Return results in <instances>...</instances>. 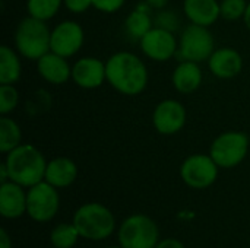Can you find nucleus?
Returning <instances> with one entry per match:
<instances>
[{
	"instance_id": "nucleus-1",
	"label": "nucleus",
	"mask_w": 250,
	"mask_h": 248,
	"mask_svg": "<svg viewBox=\"0 0 250 248\" xmlns=\"http://www.w3.org/2000/svg\"><path fill=\"white\" fill-rule=\"evenodd\" d=\"M107 82L123 95H139L148 83V70L144 61L133 53L120 51L105 63Z\"/></svg>"
},
{
	"instance_id": "nucleus-2",
	"label": "nucleus",
	"mask_w": 250,
	"mask_h": 248,
	"mask_svg": "<svg viewBox=\"0 0 250 248\" xmlns=\"http://www.w3.org/2000/svg\"><path fill=\"white\" fill-rule=\"evenodd\" d=\"M9 180L22 186L32 187L45 177L47 162L42 153L32 145H19L6 156Z\"/></svg>"
},
{
	"instance_id": "nucleus-3",
	"label": "nucleus",
	"mask_w": 250,
	"mask_h": 248,
	"mask_svg": "<svg viewBox=\"0 0 250 248\" xmlns=\"http://www.w3.org/2000/svg\"><path fill=\"white\" fill-rule=\"evenodd\" d=\"M50 41L51 31L45 22L31 16L22 19L15 32V45L18 51L29 60H38L51 51Z\"/></svg>"
},
{
	"instance_id": "nucleus-4",
	"label": "nucleus",
	"mask_w": 250,
	"mask_h": 248,
	"mask_svg": "<svg viewBox=\"0 0 250 248\" xmlns=\"http://www.w3.org/2000/svg\"><path fill=\"white\" fill-rule=\"evenodd\" d=\"M73 225L86 240H104L114 231V216L100 203H86L76 210Z\"/></svg>"
},
{
	"instance_id": "nucleus-5",
	"label": "nucleus",
	"mask_w": 250,
	"mask_h": 248,
	"mask_svg": "<svg viewBox=\"0 0 250 248\" xmlns=\"http://www.w3.org/2000/svg\"><path fill=\"white\" fill-rule=\"evenodd\" d=\"M249 137L243 132H224L211 145L209 155L220 168H234L246 158Z\"/></svg>"
},
{
	"instance_id": "nucleus-6",
	"label": "nucleus",
	"mask_w": 250,
	"mask_h": 248,
	"mask_svg": "<svg viewBox=\"0 0 250 248\" xmlns=\"http://www.w3.org/2000/svg\"><path fill=\"white\" fill-rule=\"evenodd\" d=\"M119 241L123 248H155L158 244V228L151 218L133 215L122 224Z\"/></svg>"
},
{
	"instance_id": "nucleus-7",
	"label": "nucleus",
	"mask_w": 250,
	"mask_h": 248,
	"mask_svg": "<svg viewBox=\"0 0 250 248\" xmlns=\"http://www.w3.org/2000/svg\"><path fill=\"white\" fill-rule=\"evenodd\" d=\"M179 51L183 60L202 63L209 60L214 50V37L208 31V26L192 23L185 28L180 37Z\"/></svg>"
},
{
	"instance_id": "nucleus-8",
	"label": "nucleus",
	"mask_w": 250,
	"mask_h": 248,
	"mask_svg": "<svg viewBox=\"0 0 250 248\" xmlns=\"http://www.w3.org/2000/svg\"><path fill=\"white\" fill-rule=\"evenodd\" d=\"M60 199L54 186L45 180L29 187L26 193V212L37 222L51 221L59 210Z\"/></svg>"
},
{
	"instance_id": "nucleus-9",
	"label": "nucleus",
	"mask_w": 250,
	"mask_h": 248,
	"mask_svg": "<svg viewBox=\"0 0 250 248\" xmlns=\"http://www.w3.org/2000/svg\"><path fill=\"white\" fill-rule=\"evenodd\" d=\"M182 180L192 189H207L212 186L218 175V165L211 155H190L180 168Z\"/></svg>"
},
{
	"instance_id": "nucleus-10",
	"label": "nucleus",
	"mask_w": 250,
	"mask_h": 248,
	"mask_svg": "<svg viewBox=\"0 0 250 248\" xmlns=\"http://www.w3.org/2000/svg\"><path fill=\"white\" fill-rule=\"evenodd\" d=\"M83 29L75 20H64L51 31L50 48L62 57L75 56L83 45Z\"/></svg>"
},
{
	"instance_id": "nucleus-11",
	"label": "nucleus",
	"mask_w": 250,
	"mask_h": 248,
	"mask_svg": "<svg viewBox=\"0 0 250 248\" xmlns=\"http://www.w3.org/2000/svg\"><path fill=\"white\" fill-rule=\"evenodd\" d=\"M186 117V108L182 102L176 99H164L152 113V124L158 133L171 136L185 127Z\"/></svg>"
},
{
	"instance_id": "nucleus-12",
	"label": "nucleus",
	"mask_w": 250,
	"mask_h": 248,
	"mask_svg": "<svg viewBox=\"0 0 250 248\" xmlns=\"http://www.w3.org/2000/svg\"><path fill=\"white\" fill-rule=\"evenodd\" d=\"M141 48L146 57L155 61H167L170 60L177 50L176 37L171 31L154 26L142 39Z\"/></svg>"
},
{
	"instance_id": "nucleus-13",
	"label": "nucleus",
	"mask_w": 250,
	"mask_h": 248,
	"mask_svg": "<svg viewBox=\"0 0 250 248\" xmlns=\"http://www.w3.org/2000/svg\"><path fill=\"white\" fill-rule=\"evenodd\" d=\"M73 82L83 89H95L107 80L105 63L95 57H82L72 67Z\"/></svg>"
},
{
	"instance_id": "nucleus-14",
	"label": "nucleus",
	"mask_w": 250,
	"mask_h": 248,
	"mask_svg": "<svg viewBox=\"0 0 250 248\" xmlns=\"http://www.w3.org/2000/svg\"><path fill=\"white\" fill-rule=\"evenodd\" d=\"M209 70L220 79H231L243 69V58L239 51L231 47H223L212 53L208 60Z\"/></svg>"
},
{
	"instance_id": "nucleus-15",
	"label": "nucleus",
	"mask_w": 250,
	"mask_h": 248,
	"mask_svg": "<svg viewBox=\"0 0 250 248\" xmlns=\"http://www.w3.org/2000/svg\"><path fill=\"white\" fill-rule=\"evenodd\" d=\"M37 69L41 77L53 85H63L69 80V77H72V69L66 57H62L53 51H48L37 60Z\"/></svg>"
},
{
	"instance_id": "nucleus-16",
	"label": "nucleus",
	"mask_w": 250,
	"mask_h": 248,
	"mask_svg": "<svg viewBox=\"0 0 250 248\" xmlns=\"http://www.w3.org/2000/svg\"><path fill=\"white\" fill-rule=\"evenodd\" d=\"M26 212V194L22 186L10 181L3 183L0 187V213L4 218L15 219Z\"/></svg>"
},
{
	"instance_id": "nucleus-17",
	"label": "nucleus",
	"mask_w": 250,
	"mask_h": 248,
	"mask_svg": "<svg viewBox=\"0 0 250 248\" xmlns=\"http://www.w3.org/2000/svg\"><path fill=\"white\" fill-rule=\"evenodd\" d=\"M183 10L192 23L202 26H211L221 16L217 0H185Z\"/></svg>"
},
{
	"instance_id": "nucleus-18",
	"label": "nucleus",
	"mask_w": 250,
	"mask_h": 248,
	"mask_svg": "<svg viewBox=\"0 0 250 248\" xmlns=\"http://www.w3.org/2000/svg\"><path fill=\"white\" fill-rule=\"evenodd\" d=\"M78 175V168L76 164L64 156L60 158H54L47 164V170H45V177L44 180L54 186L56 189H63V187H69Z\"/></svg>"
},
{
	"instance_id": "nucleus-19",
	"label": "nucleus",
	"mask_w": 250,
	"mask_h": 248,
	"mask_svg": "<svg viewBox=\"0 0 250 248\" xmlns=\"http://www.w3.org/2000/svg\"><path fill=\"white\" fill-rule=\"evenodd\" d=\"M171 82L176 91L180 94H192L202 83V70L199 63L185 60L173 72Z\"/></svg>"
},
{
	"instance_id": "nucleus-20",
	"label": "nucleus",
	"mask_w": 250,
	"mask_h": 248,
	"mask_svg": "<svg viewBox=\"0 0 250 248\" xmlns=\"http://www.w3.org/2000/svg\"><path fill=\"white\" fill-rule=\"evenodd\" d=\"M22 73L21 60L16 53L7 47H0V85H13L19 80Z\"/></svg>"
},
{
	"instance_id": "nucleus-21",
	"label": "nucleus",
	"mask_w": 250,
	"mask_h": 248,
	"mask_svg": "<svg viewBox=\"0 0 250 248\" xmlns=\"http://www.w3.org/2000/svg\"><path fill=\"white\" fill-rule=\"evenodd\" d=\"M21 142H22V132H21L19 124L12 118L1 115L0 118V152L9 153L10 151L22 145Z\"/></svg>"
},
{
	"instance_id": "nucleus-22",
	"label": "nucleus",
	"mask_w": 250,
	"mask_h": 248,
	"mask_svg": "<svg viewBox=\"0 0 250 248\" xmlns=\"http://www.w3.org/2000/svg\"><path fill=\"white\" fill-rule=\"evenodd\" d=\"M126 31L127 34L132 35V38L142 39L154 26H152V19L148 13V10H144L142 7L135 9L127 18H126Z\"/></svg>"
},
{
	"instance_id": "nucleus-23",
	"label": "nucleus",
	"mask_w": 250,
	"mask_h": 248,
	"mask_svg": "<svg viewBox=\"0 0 250 248\" xmlns=\"http://www.w3.org/2000/svg\"><path fill=\"white\" fill-rule=\"evenodd\" d=\"M63 0H28L26 9L31 18L40 20H48L59 12Z\"/></svg>"
},
{
	"instance_id": "nucleus-24",
	"label": "nucleus",
	"mask_w": 250,
	"mask_h": 248,
	"mask_svg": "<svg viewBox=\"0 0 250 248\" xmlns=\"http://www.w3.org/2000/svg\"><path fill=\"white\" fill-rule=\"evenodd\" d=\"M79 231L75 225L60 224L51 232V243L56 248H72L79 237Z\"/></svg>"
},
{
	"instance_id": "nucleus-25",
	"label": "nucleus",
	"mask_w": 250,
	"mask_h": 248,
	"mask_svg": "<svg viewBox=\"0 0 250 248\" xmlns=\"http://www.w3.org/2000/svg\"><path fill=\"white\" fill-rule=\"evenodd\" d=\"M248 9L246 0H223L220 3V13L227 20H237L245 16Z\"/></svg>"
},
{
	"instance_id": "nucleus-26",
	"label": "nucleus",
	"mask_w": 250,
	"mask_h": 248,
	"mask_svg": "<svg viewBox=\"0 0 250 248\" xmlns=\"http://www.w3.org/2000/svg\"><path fill=\"white\" fill-rule=\"evenodd\" d=\"M19 102V94L13 85H0V114L7 115Z\"/></svg>"
},
{
	"instance_id": "nucleus-27",
	"label": "nucleus",
	"mask_w": 250,
	"mask_h": 248,
	"mask_svg": "<svg viewBox=\"0 0 250 248\" xmlns=\"http://www.w3.org/2000/svg\"><path fill=\"white\" fill-rule=\"evenodd\" d=\"M157 26L173 32V29L179 28V19L173 12H161L157 18Z\"/></svg>"
},
{
	"instance_id": "nucleus-28",
	"label": "nucleus",
	"mask_w": 250,
	"mask_h": 248,
	"mask_svg": "<svg viewBox=\"0 0 250 248\" xmlns=\"http://www.w3.org/2000/svg\"><path fill=\"white\" fill-rule=\"evenodd\" d=\"M125 4V0H92V6L104 13H113Z\"/></svg>"
},
{
	"instance_id": "nucleus-29",
	"label": "nucleus",
	"mask_w": 250,
	"mask_h": 248,
	"mask_svg": "<svg viewBox=\"0 0 250 248\" xmlns=\"http://www.w3.org/2000/svg\"><path fill=\"white\" fill-rule=\"evenodd\" d=\"M63 4L73 13H83L92 6V0H63Z\"/></svg>"
},
{
	"instance_id": "nucleus-30",
	"label": "nucleus",
	"mask_w": 250,
	"mask_h": 248,
	"mask_svg": "<svg viewBox=\"0 0 250 248\" xmlns=\"http://www.w3.org/2000/svg\"><path fill=\"white\" fill-rule=\"evenodd\" d=\"M155 248H185V246L179 241V240H174V238H167L161 243L157 244Z\"/></svg>"
},
{
	"instance_id": "nucleus-31",
	"label": "nucleus",
	"mask_w": 250,
	"mask_h": 248,
	"mask_svg": "<svg viewBox=\"0 0 250 248\" xmlns=\"http://www.w3.org/2000/svg\"><path fill=\"white\" fill-rule=\"evenodd\" d=\"M0 248H12L10 238L4 229H0Z\"/></svg>"
},
{
	"instance_id": "nucleus-32",
	"label": "nucleus",
	"mask_w": 250,
	"mask_h": 248,
	"mask_svg": "<svg viewBox=\"0 0 250 248\" xmlns=\"http://www.w3.org/2000/svg\"><path fill=\"white\" fill-rule=\"evenodd\" d=\"M146 4L152 9H163L168 3V0H145Z\"/></svg>"
},
{
	"instance_id": "nucleus-33",
	"label": "nucleus",
	"mask_w": 250,
	"mask_h": 248,
	"mask_svg": "<svg viewBox=\"0 0 250 248\" xmlns=\"http://www.w3.org/2000/svg\"><path fill=\"white\" fill-rule=\"evenodd\" d=\"M0 175H1V184L6 183V180L9 178V172H7V168H6V164L4 162L0 165Z\"/></svg>"
},
{
	"instance_id": "nucleus-34",
	"label": "nucleus",
	"mask_w": 250,
	"mask_h": 248,
	"mask_svg": "<svg viewBox=\"0 0 250 248\" xmlns=\"http://www.w3.org/2000/svg\"><path fill=\"white\" fill-rule=\"evenodd\" d=\"M243 19H245V23H246L248 29L250 31V1L248 3V9H246V13H245V16H243Z\"/></svg>"
},
{
	"instance_id": "nucleus-35",
	"label": "nucleus",
	"mask_w": 250,
	"mask_h": 248,
	"mask_svg": "<svg viewBox=\"0 0 250 248\" xmlns=\"http://www.w3.org/2000/svg\"><path fill=\"white\" fill-rule=\"evenodd\" d=\"M108 248H119V247H108ZM120 248H123V247H120Z\"/></svg>"
}]
</instances>
